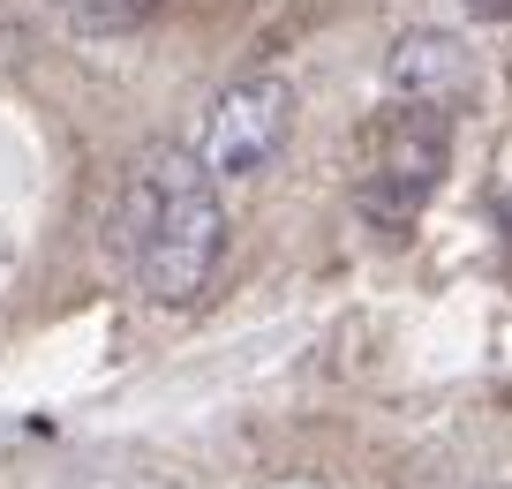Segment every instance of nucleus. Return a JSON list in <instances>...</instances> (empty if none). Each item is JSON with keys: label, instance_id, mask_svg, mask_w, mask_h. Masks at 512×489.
<instances>
[{"label": "nucleus", "instance_id": "obj_1", "mask_svg": "<svg viewBox=\"0 0 512 489\" xmlns=\"http://www.w3.org/2000/svg\"><path fill=\"white\" fill-rule=\"evenodd\" d=\"M121 256L159 309L204 301L211 271L226 256V204H219V181H211V166L196 151L151 143L136 158L128 196H121Z\"/></svg>", "mask_w": 512, "mask_h": 489}, {"label": "nucleus", "instance_id": "obj_5", "mask_svg": "<svg viewBox=\"0 0 512 489\" xmlns=\"http://www.w3.org/2000/svg\"><path fill=\"white\" fill-rule=\"evenodd\" d=\"M460 8H467L475 23H505V16H512V0H460Z\"/></svg>", "mask_w": 512, "mask_h": 489}, {"label": "nucleus", "instance_id": "obj_6", "mask_svg": "<svg viewBox=\"0 0 512 489\" xmlns=\"http://www.w3.org/2000/svg\"><path fill=\"white\" fill-rule=\"evenodd\" d=\"M136 489H166V482H136Z\"/></svg>", "mask_w": 512, "mask_h": 489}, {"label": "nucleus", "instance_id": "obj_2", "mask_svg": "<svg viewBox=\"0 0 512 489\" xmlns=\"http://www.w3.org/2000/svg\"><path fill=\"white\" fill-rule=\"evenodd\" d=\"M287 136H294V83L287 76H241L204 106L196 158L211 166V181H256L287 151Z\"/></svg>", "mask_w": 512, "mask_h": 489}, {"label": "nucleus", "instance_id": "obj_3", "mask_svg": "<svg viewBox=\"0 0 512 489\" xmlns=\"http://www.w3.org/2000/svg\"><path fill=\"white\" fill-rule=\"evenodd\" d=\"M445 158H452L445 106H407L400 121L384 128V151H377V166H369V181H362V211L377 226H407L437 196Z\"/></svg>", "mask_w": 512, "mask_h": 489}, {"label": "nucleus", "instance_id": "obj_4", "mask_svg": "<svg viewBox=\"0 0 512 489\" xmlns=\"http://www.w3.org/2000/svg\"><path fill=\"white\" fill-rule=\"evenodd\" d=\"M467 83V46L452 31H400L384 53V91L400 106H445Z\"/></svg>", "mask_w": 512, "mask_h": 489}, {"label": "nucleus", "instance_id": "obj_7", "mask_svg": "<svg viewBox=\"0 0 512 489\" xmlns=\"http://www.w3.org/2000/svg\"><path fill=\"white\" fill-rule=\"evenodd\" d=\"M490 489H505V482H490Z\"/></svg>", "mask_w": 512, "mask_h": 489}]
</instances>
